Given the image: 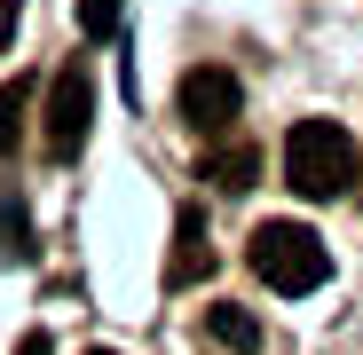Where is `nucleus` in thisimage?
Returning <instances> with one entry per match:
<instances>
[{
    "instance_id": "obj_4",
    "label": "nucleus",
    "mask_w": 363,
    "mask_h": 355,
    "mask_svg": "<svg viewBox=\"0 0 363 355\" xmlns=\"http://www.w3.org/2000/svg\"><path fill=\"white\" fill-rule=\"evenodd\" d=\"M237 103H245V87H237V72H221V64H190L182 87H174L182 127H198V135H229L237 127Z\"/></svg>"
},
{
    "instance_id": "obj_2",
    "label": "nucleus",
    "mask_w": 363,
    "mask_h": 355,
    "mask_svg": "<svg viewBox=\"0 0 363 355\" xmlns=\"http://www.w3.org/2000/svg\"><path fill=\"white\" fill-rule=\"evenodd\" d=\"M245 261H253V276H261L269 292H292V300L332 276V245H324L308 221H261L253 245H245Z\"/></svg>"
},
{
    "instance_id": "obj_13",
    "label": "nucleus",
    "mask_w": 363,
    "mask_h": 355,
    "mask_svg": "<svg viewBox=\"0 0 363 355\" xmlns=\"http://www.w3.org/2000/svg\"><path fill=\"white\" fill-rule=\"evenodd\" d=\"M95 355H118V347H95Z\"/></svg>"
},
{
    "instance_id": "obj_5",
    "label": "nucleus",
    "mask_w": 363,
    "mask_h": 355,
    "mask_svg": "<svg viewBox=\"0 0 363 355\" xmlns=\"http://www.w3.org/2000/svg\"><path fill=\"white\" fill-rule=\"evenodd\" d=\"M198 276H213V245H206V213L182 205L174 213V253H166V292H190Z\"/></svg>"
},
{
    "instance_id": "obj_10",
    "label": "nucleus",
    "mask_w": 363,
    "mask_h": 355,
    "mask_svg": "<svg viewBox=\"0 0 363 355\" xmlns=\"http://www.w3.org/2000/svg\"><path fill=\"white\" fill-rule=\"evenodd\" d=\"M24 237H32V229H24V205H16V198H0V261H9V253L24 261Z\"/></svg>"
},
{
    "instance_id": "obj_8",
    "label": "nucleus",
    "mask_w": 363,
    "mask_h": 355,
    "mask_svg": "<svg viewBox=\"0 0 363 355\" xmlns=\"http://www.w3.org/2000/svg\"><path fill=\"white\" fill-rule=\"evenodd\" d=\"M24 111H32V79L0 87V150H16V135H24Z\"/></svg>"
},
{
    "instance_id": "obj_9",
    "label": "nucleus",
    "mask_w": 363,
    "mask_h": 355,
    "mask_svg": "<svg viewBox=\"0 0 363 355\" xmlns=\"http://www.w3.org/2000/svg\"><path fill=\"white\" fill-rule=\"evenodd\" d=\"M118 9H127V0H79V32L87 40H111L118 32Z\"/></svg>"
},
{
    "instance_id": "obj_11",
    "label": "nucleus",
    "mask_w": 363,
    "mask_h": 355,
    "mask_svg": "<svg viewBox=\"0 0 363 355\" xmlns=\"http://www.w3.org/2000/svg\"><path fill=\"white\" fill-rule=\"evenodd\" d=\"M16 355H55V339H48V332H24V339H16Z\"/></svg>"
},
{
    "instance_id": "obj_1",
    "label": "nucleus",
    "mask_w": 363,
    "mask_h": 355,
    "mask_svg": "<svg viewBox=\"0 0 363 355\" xmlns=\"http://www.w3.org/2000/svg\"><path fill=\"white\" fill-rule=\"evenodd\" d=\"M355 174H363V150H355V135L340 118H300L284 135V182L300 198H347Z\"/></svg>"
},
{
    "instance_id": "obj_12",
    "label": "nucleus",
    "mask_w": 363,
    "mask_h": 355,
    "mask_svg": "<svg viewBox=\"0 0 363 355\" xmlns=\"http://www.w3.org/2000/svg\"><path fill=\"white\" fill-rule=\"evenodd\" d=\"M16 40V0H0V47Z\"/></svg>"
},
{
    "instance_id": "obj_3",
    "label": "nucleus",
    "mask_w": 363,
    "mask_h": 355,
    "mask_svg": "<svg viewBox=\"0 0 363 355\" xmlns=\"http://www.w3.org/2000/svg\"><path fill=\"white\" fill-rule=\"evenodd\" d=\"M48 127H40V142H48V158H79V142H87V127H95V72H87V55H72V64H55V79H48Z\"/></svg>"
},
{
    "instance_id": "obj_6",
    "label": "nucleus",
    "mask_w": 363,
    "mask_h": 355,
    "mask_svg": "<svg viewBox=\"0 0 363 355\" xmlns=\"http://www.w3.org/2000/svg\"><path fill=\"white\" fill-rule=\"evenodd\" d=\"M198 182H213V190H229V198H245V190L261 182V150H253V142H221V150H206Z\"/></svg>"
},
{
    "instance_id": "obj_7",
    "label": "nucleus",
    "mask_w": 363,
    "mask_h": 355,
    "mask_svg": "<svg viewBox=\"0 0 363 355\" xmlns=\"http://www.w3.org/2000/svg\"><path fill=\"white\" fill-rule=\"evenodd\" d=\"M206 339H213L221 355H253V347H261V316L237 308V300H213V308H206Z\"/></svg>"
}]
</instances>
